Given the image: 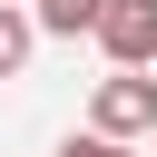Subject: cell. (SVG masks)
Returning <instances> with one entry per match:
<instances>
[{
	"label": "cell",
	"instance_id": "1",
	"mask_svg": "<svg viewBox=\"0 0 157 157\" xmlns=\"http://www.w3.org/2000/svg\"><path fill=\"white\" fill-rule=\"evenodd\" d=\"M137 128H157V78H137V69H118V78H98V98H88V137H137Z\"/></svg>",
	"mask_w": 157,
	"mask_h": 157
},
{
	"label": "cell",
	"instance_id": "2",
	"mask_svg": "<svg viewBox=\"0 0 157 157\" xmlns=\"http://www.w3.org/2000/svg\"><path fill=\"white\" fill-rule=\"evenodd\" d=\"M88 39H98L118 69H147V59H157V0H98Z\"/></svg>",
	"mask_w": 157,
	"mask_h": 157
},
{
	"label": "cell",
	"instance_id": "3",
	"mask_svg": "<svg viewBox=\"0 0 157 157\" xmlns=\"http://www.w3.org/2000/svg\"><path fill=\"white\" fill-rule=\"evenodd\" d=\"M88 20H98V0H39L29 10V29H49V39H78Z\"/></svg>",
	"mask_w": 157,
	"mask_h": 157
},
{
	"label": "cell",
	"instance_id": "4",
	"mask_svg": "<svg viewBox=\"0 0 157 157\" xmlns=\"http://www.w3.org/2000/svg\"><path fill=\"white\" fill-rule=\"evenodd\" d=\"M29 39H39V29H29V10H10V0H0V78H20Z\"/></svg>",
	"mask_w": 157,
	"mask_h": 157
},
{
	"label": "cell",
	"instance_id": "5",
	"mask_svg": "<svg viewBox=\"0 0 157 157\" xmlns=\"http://www.w3.org/2000/svg\"><path fill=\"white\" fill-rule=\"evenodd\" d=\"M59 157H128V147H118V137H69Z\"/></svg>",
	"mask_w": 157,
	"mask_h": 157
}]
</instances>
